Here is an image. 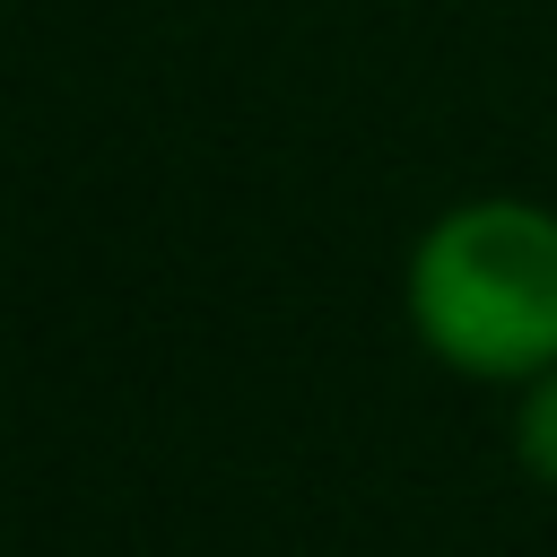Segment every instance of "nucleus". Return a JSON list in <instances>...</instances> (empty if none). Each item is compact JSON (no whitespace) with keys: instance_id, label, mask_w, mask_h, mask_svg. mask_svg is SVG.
Segmentation results:
<instances>
[{"instance_id":"f257e3e1","label":"nucleus","mask_w":557,"mask_h":557,"mask_svg":"<svg viewBox=\"0 0 557 557\" xmlns=\"http://www.w3.org/2000/svg\"><path fill=\"white\" fill-rule=\"evenodd\" d=\"M409 331L479 383L557 366V209L461 200L409 252Z\"/></svg>"},{"instance_id":"f03ea898","label":"nucleus","mask_w":557,"mask_h":557,"mask_svg":"<svg viewBox=\"0 0 557 557\" xmlns=\"http://www.w3.org/2000/svg\"><path fill=\"white\" fill-rule=\"evenodd\" d=\"M513 461H522L540 487H557V366L522 383V409H513Z\"/></svg>"}]
</instances>
